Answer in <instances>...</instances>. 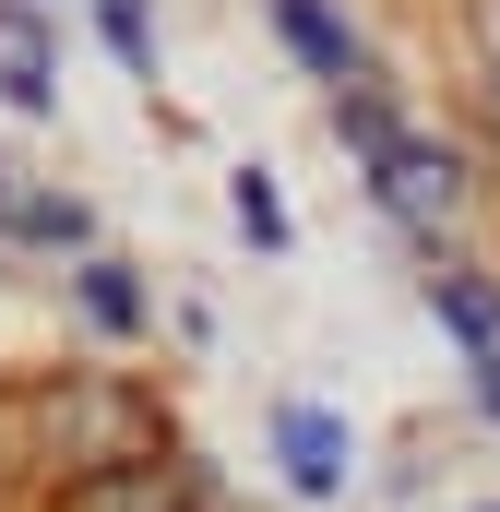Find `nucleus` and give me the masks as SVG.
Masks as SVG:
<instances>
[{"label":"nucleus","mask_w":500,"mask_h":512,"mask_svg":"<svg viewBox=\"0 0 500 512\" xmlns=\"http://www.w3.org/2000/svg\"><path fill=\"white\" fill-rule=\"evenodd\" d=\"M370 179H381V203H393L405 227H441V215L465 203V167H453L441 143H393V155H370Z\"/></svg>","instance_id":"nucleus-1"},{"label":"nucleus","mask_w":500,"mask_h":512,"mask_svg":"<svg viewBox=\"0 0 500 512\" xmlns=\"http://www.w3.org/2000/svg\"><path fill=\"white\" fill-rule=\"evenodd\" d=\"M274 453H286V477H298L310 501H322V489H346V429H334L322 405H286V417H274Z\"/></svg>","instance_id":"nucleus-2"},{"label":"nucleus","mask_w":500,"mask_h":512,"mask_svg":"<svg viewBox=\"0 0 500 512\" xmlns=\"http://www.w3.org/2000/svg\"><path fill=\"white\" fill-rule=\"evenodd\" d=\"M60 512H191V489H179V465H108V477H84Z\"/></svg>","instance_id":"nucleus-3"},{"label":"nucleus","mask_w":500,"mask_h":512,"mask_svg":"<svg viewBox=\"0 0 500 512\" xmlns=\"http://www.w3.org/2000/svg\"><path fill=\"white\" fill-rule=\"evenodd\" d=\"M48 84H60V60H48L36 12H0V96L12 108H48Z\"/></svg>","instance_id":"nucleus-4"},{"label":"nucleus","mask_w":500,"mask_h":512,"mask_svg":"<svg viewBox=\"0 0 500 512\" xmlns=\"http://www.w3.org/2000/svg\"><path fill=\"white\" fill-rule=\"evenodd\" d=\"M274 24L298 36V60H310V72H334V84H358V36H346V24H334L322 0H274Z\"/></svg>","instance_id":"nucleus-5"},{"label":"nucleus","mask_w":500,"mask_h":512,"mask_svg":"<svg viewBox=\"0 0 500 512\" xmlns=\"http://www.w3.org/2000/svg\"><path fill=\"white\" fill-rule=\"evenodd\" d=\"M429 298H441V322H453V334H477V346L500 334V286H477V274H429Z\"/></svg>","instance_id":"nucleus-6"},{"label":"nucleus","mask_w":500,"mask_h":512,"mask_svg":"<svg viewBox=\"0 0 500 512\" xmlns=\"http://www.w3.org/2000/svg\"><path fill=\"white\" fill-rule=\"evenodd\" d=\"M84 310H96L108 334H131V322H143V298H131V274H120V262H84Z\"/></svg>","instance_id":"nucleus-7"},{"label":"nucleus","mask_w":500,"mask_h":512,"mask_svg":"<svg viewBox=\"0 0 500 512\" xmlns=\"http://www.w3.org/2000/svg\"><path fill=\"white\" fill-rule=\"evenodd\" d=\"M12 239H84V203H0Z\"/></svg>","instance_id":"nucleus-8"},{"label":"nucleus","mask_w":500,"mask_h":512,"mask_svg":"<svg viewBox=\"0 0 500 512\" xmlns=\"http://www.w3.org/2000/svg\"><path fill=\"white\" fill-rule=\"evenodd\" d=\"M239 227H250V239H286V203H274L262 179H239Z\"/></svg>","instance_id":"nucleus-9"},{"label":"nucleus","mask_w":500,"mask_h":512,"mask_svg":"<svg viewBox=\"0 0 500 512\" xmlns=\"http://www.w3.org/2000/svg\"><path fill=\"white\" fill-rule=\"evenodd\" d=\"M108 48H120L131 72H143V60H155V36H143V12H131V0H108Z\"/></svg>","instance_id":"nucleus-10"},{"label":"nucleus","mask_w":500,"mask_h":512,"mask_svg":"<svg viewBox=\"0 0 500 512\" xmlns=\"http://www.w3.org/2000/svg\"><path fill=\"white\" fill-rule=\"evenodd\" d=\"M0 203H12V179H0Z\"/></svg>","instance_id":"nucleus-11"}]
</instances>
